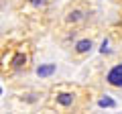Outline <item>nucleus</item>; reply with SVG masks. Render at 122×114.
I'll return each mask as SVG.
<instances>
[{
    "label": "nucleus",
    "instance_id": "obj_1",
    "mask_svg": "<svg viewBox=\"0 0 122 114\" xmlns=\"http://www.w3.org/2000/svg\"><path fill=\"white\" fill-rule=\"evenodd\" d=\"M92 106V94L77 83H57L49 90L45 108L55 112H83Z\"/></svg>",
    "mask_w": 122,
    "mask_h": 114
},
{
    "label": "nucleus",
    "instance_id": "obj_2",
    "mask_svg": "<svg viewBox=\"0 0 122 114\" xmlns=\"http://www.w3.org/2000/svg\"><path fill=\"white\" fill-rule=\"evenodd\" d=\"M33 65V45L30 41H8L0 49V75L14 78L26 73Z\"/></svg>",
    "mask_w": 122,
    "mask_h": 114
},
{
    "label": "nucleus",
    "instance_id": "obj_3",
    "mask_svg": "<svg viewBox=\"0 0 122 114\" xmlns=\"http://www.w3.org/2000/svg\"><path fill=\"white\" fill-rule=\"evenodd\" d=\"M92 14H94V8H92V4L87 0H71V2H67V6L61 10V16H59L57 37L61 41L73 39L77 33H81L86 29Z\"/></svg>",
    "mask_w": 122,
    "mask_h": 114
},
{
    "label": "nucleus",
    "instance_id": "obj_4",
    "mask_svg": "<svg viewBox=\"0 0 122 114\" xmlns=\"http://www.w3.org/2000/svg\"><path fill=\"white\" fill-rule=\"evenodd\" d=\"M96 47V33H92V35H81L73 41L71 45V59L73 61H83L92 51Z\"/></svg>",
    "mask_w": 122,
    "mask_h": 114
},
{
    "label": "nucleus",
    "instance_id": "obj_5",
    "mask_svg": "<svg viewBox=\"0 0 122 114\" xmlns=\"http://www.w3.org/2000/svg\"><path fill=\"white\" fill-rule=\"evenodd\" d=\"M102 82H104L106 88L122 92V57L116 59L114 63H110V67L104 71V75H102Z\"/></svg>",
    "mask_w": 122,
    "mask_h": 114
},
{
    "label": "nucleus",
    "instance_id": "obj_6",
    "mask_svg": "<svg viewBox=\"0 0 122 114\" xmlns=\"http://www.w3.org/2000/svg\"><path fill=\"white\" fill-rule=\"evenodd\" d=\"M47 6H49V0H25V2H22V10H26V12H30V14L45 12Z\"/></svg>",
    "mask_w": 122,
    "mask_h": 114
},
{
    "label": "nucleus",
    "instance_id": "obj_7",
    "mask_svg": "<svg viewBox=\"0 0 122 114\" xmlns=\"http://www.w3.org/2000/svg\"><path fill=\"white\" fill-rule=\"evenodd\" d=\"M53 71H55V65H45V67H39L37 73H39V78H45V75H51Z\"/></svg>",
    "mask_w": 122,
    "mask_h": 114
},
{
    "label": "nucleus",
    "instance_id": "obj_8",
    "mask_svg": "<svg viewBox=\"0 0 122 114\" xmlns=\"http://www.w3.org/2000/svg\"><path fill=\"white\" fill-rule=\"evenodd\" d=\"M98 104H100V106H110V108H112V106H116V102L110 100V98H100V102H98Z\"/></svg>",
    "mask_w": 122,
    "mask_h": 114
},
{
    "label": "nucleus",
    "instance_id": "obj_9",
    "mask_svg": "<svg viewBox=\"0 0 122 114\" xmlns=\"http://www.w3.org/2000/svg\"><path fill=\"white\" fill-rule=\"evenodd\" d=\"M114 2H116V4H120V6H122V0H114Z\"/></svg>",
    "mask_w": 122,
    "mask_h": 114
}]
</instances>
